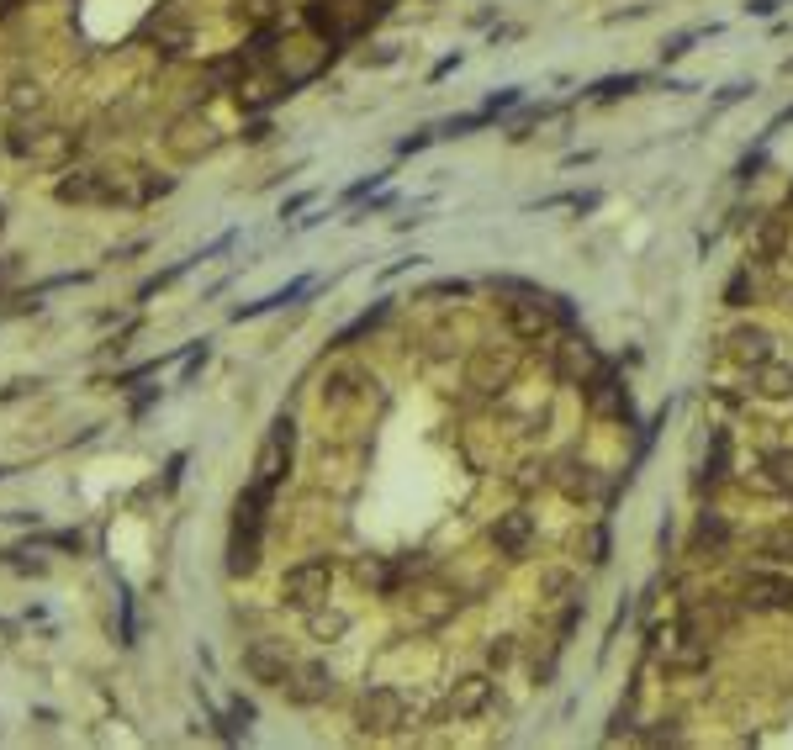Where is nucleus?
I'll return each mask as SVG.
<instances>
[{"label": "nucleus", "mask_w": 793, "mask_h": 750, "mask_svg": "<svg viewBox=\"0 0 793 750\" xmlns=\"http://www.w3.org/2000/svg\"><path fill=\"white\" fill-rule=\"evenodd\" d=\"M291 455H297V423L286 418H275L270 423V434H265V444H260V460H254V486L260 492H281L286 486V476H291Z\"/></svg>", "instance_id": "obj_1"}, {"label": "nucleus", "mask_w": 793, "mask_h": 750, "mask_svg": "<svg viewBox=\"0 0 793 750\" xmlns=\"http://www.w3.org/2000/svg\"><path fill=\"white\" fill-rule=\"evenodd\" d=\"M556 323H571V307H561L556 296L524 291L519 302H508V328H513V339H524V344L550 339V333H556Z\"/></svg>", "instance_id": "obj_2"}, {"label": "nucleus", "mask_w": 793, "mask_h": 750, "mask_svg": "<svg viewBox=\"0 0 793 750\" xmlns=\"http://www.w3.org/2000/svg\"><path fill=\"white\" fill-rule=\"evenodd\" d=\"M741 608L751 613H793V571H746L741 576Z\"/></svg>", "instance_id": "obj_3"}, {"label": "nucleus", "mask_w": 793, "mask_h": 750, "mask_svg": "<svg viewBox=\"0 0 793 750\" xmlns=\"http://www.w3.org/2000/svg\"><path fill=\"white\" fill-rule=\"evenodd\" d=\"M328 581H334V571H328V560H302V566H291L286 581H281V597L291 608H318L328 597Z\"/></svg>", "instance_id": "obj_4"}, {"label": "nucleus", "mask_w": 793, "mask_h": 750, "mask_svg": "<svg viewBox=\"0 0 793 750\" xmlns=\"http://www.w3.org/2000/svg\"><path fill=\"white\" fill-rule=\"evenodd\" d=\"M492 698H497V682L487 677V671H471V677H460L450 687V714L455 719H482L492 708Z\"/></svg>", "instance_id": "obj_5"}, {"label": "nucleus", "mask_w": 793, "mask_h": 750, "mask_svg": "<svg viewBox=\"0 0 793 750\" xmlns=\"http://www.w3.org/2000/svg\"><path fill=\"white\" fill-rule=\"evenodd\" d=\"M360 719L371 729H402L408 724V698H402L397 687H371L360 703Z\"/></svg>", "instance_id": "obj_6"}, {"label": "nucleus", "mask_w": 793, "mask_h": 750, "mask_svg": "<svg viewBox=\"0 0 793 750\" xmlns=\"http://www.w3.org/2000/svg\"><path fill=\"white\" fill-rule=\"evenodd\" d=\"M725 349H730V360H741V365L751 370V365H762V360H772V354H778V339H772L762 323H741V328H730Z\"/></svg>", "instance_id": "obj_7"}, {"label": "nucleus", "mask_w": 793, "mask_h": 750, "mask_svg": "<svg viewBox=\"0 0 793 750\" xmlns=\"http://www.w3.org/2000/svg\"><path fill=\"white\" fill-rule=\"evenodd\" d=\"M492 545H497V555H508V560L529 555V545H534V518H529V513H503V518L492 523Z\"/></svg>", "instance_id": "obj_8"}, {"label": "nucleus", "mask_w": 793, "mask_h": 750, "mask_svg": "<svg viewBox=\"0 0 793 750\" xmlns=\"http://www.w3.org/2000/svg\"><path fill=\"white\" fill-rule=\"evenodd\" d=\"M751 391L767 397V402H788L793 397V365H783L778 354L762 360V365H751Z\"/></svg>", "instance_id": "obj_9"}, {"label": "nucleus", "mask_w": 793, "mask_h": 750, "mask_svg": "<svg viewBox=\"0 0 793 750\" xmlns=\"http://www.w3.org/2000/svg\"><path fill=\"white\" fill-rule=\"evenodd\" d=\"M730 481V434L725 428H714V439H709V460H704V471H698V497H714L719 486Z\"/></svg>", "instance_id": "obj_10"}, {"label": "nucleus", "mask_w": 793, "mask_h": 750, "mask_svg": "<svg viewBox=\"0 0 793 750\" xmlns=\"http://www.w3.org/2000/svg\"><path fill=\"white\" fill-rule=\"evenodd\" d=\"M556 370H561V381H582L587 370H598L593 344L582 333H566V344H556Z\"/></svg>", "instance_id": "obj_11"}, {"label": "nucleus", "mask_w": 793, "mask_h": 750, "mask_svg": "<svg viewBox=\"0 0 793 750\" xmlns=\"http://www.w3.org/2000/svg\"><path fill=\"white\" fill-rule=\"evenodd\" d=\"M556 486H561L566 502H593V497H598V471H593L587 460H561Z\"/></svg>", "instance_id": "obj_12"}, {"label": "nucleus", "mask_w": 793, "mask_h": 750, "mask_svg": "<svg viewBox=\"0 0 793 750\" xmlns=\"http://www.w3.org/2000/svg\"><path fill=\"white\" fill-rule=\"evenodd\" d=\"M281 687H286L297 703H318V698H328V692H334V677H328L323 666H291Z\"/></svg>", "instance_id": "obj_13"}, {"label": "nucleus", "mask_w": 793, "mask_h": 750, "mask_svg": "<svg viewBox=\"0 0 793 750\" xmlns=\"http://www.w3.org/2000/svg\"><path fill=\"white\" fill-rule=\"evenodd\" d=\"M725 550H730V523H725V513L704 508L693 523V555H725Z\"/></svg>", "instance_id": "obj_14"}, {"label": "nucleus", "mask_w": 793, "mask_h": 750, "mask_svg": "<svg viewBox=\"0 0 793 750\" xmlns=\"http://www.w3.org/2000/svg\"><path fill=\"white\" fill-rule=\"evenodd\" d=\"M513 381V354H492V349H482L471 360V386H482V391H503Z\"/></svg>", "instance_id": "obj_15"}, {"label": "nucleus", "mask_w": 793, "mask_h": 750, "mask_svg": "<svg viewBox=\"0 0 793 750\" xmlns=\"http://www.w3.org/2000/svg\"><path fill=\"white\" fill-rule=\"evenodd\" d=\"M756 555L788 571V566H793V523H772V529L756 534Z\"/></svg>", "instance_id": "obj_16"}, {"label": "nucleus", "mask_w": 793, "mask_h": 750, "mask_svg": "<svg viewBox=\"0 0 793 750\" xmlns=\"http://www.w3.org/2000/svg\"><path fill=\"white\" fill-rule=\"evenodd\" d=\"M244 661H249V671H254V677H260V682H270V687H281V682H286V671H291V661H286V655L275 650V645H249V655H244Z\"/></svg>", "instance_id": "obj_17"}, {"label": "nucleus", "mask_w": 793, "mask_h": 750, "mask_svg": "<svg viewBox=\"0 0 793 750\" xmlns=\"http://www.w3.org/2000/svg\"><path fill=\"white\" fill-rule=\"evenodd\" d=\"M788 249V217H767L756 228V265H778Z\"/></svg>", "instance_id": "obj_18"}, {"label": "nucleus", "mask_w": 793, "mask_h": 750, "mask_svg": "<svg viewBox=\"0 0 793 750\" xmlns=\"http://www.w3.org/2000/svg\"><path fill=\"white\" fill-rule=\"evenodd\" d=\"M587 402H593V412H624V407H630V402H624V386L608 370L587 381Z\"/></svg>", "instance_id": "obj_19"}, {"label": "nucleus", "mask_w": 793, "mask_h": 750, "mask_svg": "<svg viewBox=\"0 0 793 750\" xmlns=\"http://www.w3.org/2000/svg\"><path fill=\"white\" fill-rule=\"evenodd\" d=\"M762 465H767V481L778 486V492H793V449H772Z\"/></svg>", "instance_id": "obj_20"}, {"label": "nucleus", "mask_w": 793, "mask_h": 750, "mask_svg": "<svg viewBox=\"0 0 793 750\" xmlns=\"http://www.w3.org/2000/svg\"><path fill=\"white\" fill-rule=\"evenodd\" d=\"M381 317H386V302H381V307H371V312H360L355 323H349V328L339 333V339H334V349H349V344H355V339H365V333H371V328L381 323Z\"/></svg>", "instance_id": "obj_21"}, {"label": "nucleus", "mask_w": 793, "mask_h": 750, "mask_svg": "<svg viewBox=\"0 0 793 750\" xmlns=\"http://www.w3.org/2000/svg\"><path fill=\"white\" fill-rule=\"evenodd\" d=\"M571 587H577V576L561 571V566H550V571L540 576V597H550V603H561V597H566Z\"/></svg>", "instance_id": "obj_22"}, {"label": "nucleus", "mask_w": 793, "mask_h": 750, "mask_svg": "<svg viewBox=\"0 0 793 750\" xmlns=\"http://www.w3.org/2000/svg\"><path fill=\"white\" fill-rule=\"evenodd\" d=\"M751 296H756V280H751V270H741V275L725 286V302H730V307H746Z\"/></svg>", "instance_id": "obj_23"}, {"label": "nucleus", "mask_w": 793, "mask_h": 750, "mask_svg": "<svg viewBox=\"0 0 793 750\" xmlns=\"http://www.w3.org/2000/svg\"><path fill=\"white\" fill-rule=\"evenodd\" d=\"M344 629H349L344 613H312V634H318V640H334V634H344Z\"/></svg>", "instance_id": "obj_24"}, {"label": "nucleus", "mask_w": 793, "mask_h": 750, "mask_svg": "<svg viewBox=\"0 0 793 750\" xmlns=\"http://www.w3.org/2000/svg\"><path fill=\"white\" fill-rule=\"evenodd\" d=\"M513 655H519V645H513V634H497L492 640V650H487V661L503 671V666H513Z\"/></svg>", "instance_id": "obj_25"}, {"label": "nucleus", "mask_w": 793, "mask_h": 750, "mask_svg": "<svg viewBox=\"0 0 793 750\" xmlns=\"http://www.w3.org/2000/svg\"><path fill=\"white\" fill-rule=\"evenodd\" d=\"M180 471H186V455L170 460V471H164V492H175V486H180Z\"/></svg>", "instance_id": "obj_26"}, {"label": "nucleus", "mask_w": 793, "mask_h": 750, "mask_svg": "<svg viewBox=\"0 0 793 750\" xmlns=\"http://www.w3.org/2000/svg\"><path fill=\"white\" fill-rule=\"evenodd\" d=\"M0 476H6V471H0Z\"/></svg>", "instance_id": "obj_27"}, {"label": "nucleus", "mask_w": 793, "mask_h": 750, "mask_svg": "<svg viewBox=\"0 0 793 750\" xmlns=\"http://www.w3.org/2000/svg\"><path fill=\"white\" fill-rule=\"evenodd\" d=\"M788 201H793V196H788Z\"/></svg>", "instance_id": "obj_28"}]
</instances>
